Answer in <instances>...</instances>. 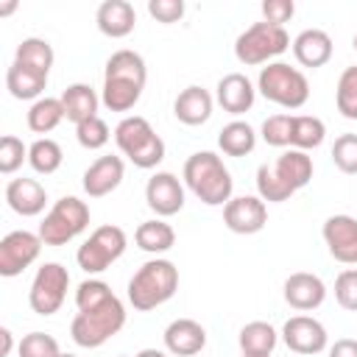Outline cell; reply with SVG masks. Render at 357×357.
I'll list each match as a JSON object with an SVG mask.
<instances>
[{
  "label": "cell",
  "instance_id": "1",
  "mask_svg": "<svg viewBox=\"0 0 357 357\" xmlns=\"http://www.w3.org/2000/svg\"><path fill=\"white\" fill-rule=\"evenodd\" d=\"M75 307L70 337L81 349H100L126 326V307L103 279H84L75 290Z\"/></svg>",
  "mask_w": 357,
  "mask_h": 357
},
{
  "label": "cell",
  "instance_id": "2",
  "mask_svg": "<svg viewBox=\"0 0 357 357\" xmlns=\"http://www.w3.org/2000/svg\"><path fill=\"white\" fill-rule=\"evenodd\" d=\"M148 81V67L145 59L137 50H114L106 59L103 67V92H100V103L109 112H131L145 89Z\"/></svg>",
  "mask_w": 357,
  "mask_h": 357
},
{
  "label": "cell",
  "instance_id": "3",
  "mask_svg": "<svg viewBox=\"0 0 357 357\" xmlns=\"http://www.w3.org/2000/svg\"><path fill=\"white\" fill-rule=\"evenodd\" d=\"M181 178L187 184V190L206 206H226L234 195V178L229 173V167L223 165V159L212 151H198L192 156H187Z\"/></svg>",
  "mask_w": 357,
  "mask_h": 357
},
{
  "label": "cell",
  "instance_id": "4",
  "mask_svg": "<svg viewBox=\"0 0 357 357\" xmlns=\"http://www.w3.org/2000/svg\"><path fill=\"white\" fill-rule=\"evenodd\" d=\"M178 290V268L165 259L153 257L137 268V273L128 279V304L137 312H151L170 301Z\"/></svg>",
  "mask_w": 357,
  "mask_h": 357
},
{
  "label": "cell",
  "instance_id": "5",
  "mask_svg": "<svg viewBox=\"0 0 357 357\" xmlns=\"http://www.w3.org/2000/svg\"><path fill=\"white\" fill-rule=\"evenodd\" d=\"M114 142H117L120 153L134 167L151 170V167H156L165 159V142H162V137L139 114H128V117H123L114 126Z\"/></svg>",
  "mask_w": 357,
  "mask_h": 357
},
{
  "label": "cell",
  "instance_id": "6",
  "mask_svg": "<svg viewBox=\"0 0 357 357\" xmlns=\"http://www.w3.org/2000/svg\"><path fill=\"white\" fill-rule=\"evenodd\" d=\"M257 92L282 109H301L310 100V81L298 67H290L287 61H271L259 70Z\"/></svg>",
  "mask_w": 357,
  "mask_h": 357
},
{
  "label": "cell",
  "instance_id": "7",
  "mask_svg": "<svg viewBox=\"0 0 357 357\" xmlns=\"http://www.w3.org/2000/svg\"><path fill=\"white\" fill-rule=\"evenodd\" d=\"M290 33L282 25H271V22H254L248 25L237 39H234V56L240 64L245 67H257V64H271L276 56H282L290 47Z\"/></svg>",
  "mask_w": 357,
  "mask_h": 357
},
{
  "label": "cell",
  "instance_id": "8",
  "mask_svg": "<svg viewBox=\"0 0 357 357\" xmlns=\"http://www.w3.org/2000/svg\"><path fill=\"white\" fill-rule=\"evenodd\" d=\"M86 226H89L86 201H81L75 195H64L47 209V215L42 218L36 234L42 237L45 245H67L81 231H86Z\"/></svg>",
  "mask_w": 357,
  "mask_h": 357
},
{
  "label": "cell",
  "instance_id": "9",
  "mask_svg": "<svg viewBox=\"0 0 357 357\" xmlns=\"http://www.w3.org/2000/svg\"><path fill=\"white\" fill-rule=\"evenodd\" d=\"M128 245V237L120 226L114 223H106V226H98L75 251V262L84 273L95 276V273H103L112 262H117L123 257Z\"/></svg>",
  "mask_w": 357,
  "mask_h": 357
},
{
  "label": "cell",
  "instance_id": "10",
  "mask_svg": "<svg viewBox=\"0 0 357 357\" xmlns=\"http://www.w3.org/2000/svg\"><path fill=\"white\" fill-rule=\"evenodd\" d=\"M70 287V273L61 262H45L36 268L31 290H28V304L36 315H56L67 298Z\"/></svg>",
  "mask_w": 357,
  "mask_h": 357
},
{
  "label": "cell",
  "instance_id": "11",
  "mask_svg": "<svg viewBox=\"0 0 357 357\" xmlns=\"http://www.w3.org/2000/svg\"><path fill=\"white\" fill-rule=\"evenodd\" d=\"M42 237L28 229H14L0 240V276L11 279L20 276L25 268H31L39 259Z\"/></svg>",
  "mask_w": 357,
  "mask_h": 357
},
{
  "label": "cell",
  "instance_id": "12",
  "mask_svg": "<svg viewBox=\"0 0 357 357\" xmlns=\"http://www.w3.org/2000/svg\"><path fill=\"white\" fill-rule=\"evenodd\" d=\"M282 340L296 354H321L329 346L326 326L312 315H293L282 326Z\"/></svg>",
  "mask_w": 357,
  "mask_h": 357
},
{
  "label": "cell",
  "instance_id": "13",
  "mask_svg": "<svg viewBox=\"0 0 357 357\" xmlns=\"http://www.w3.org/2000/svg\"><path fill=\"white\" fill-rule=\"evenodd\" d=\"M145 204L156 218H170L184 209V184L178 176L159 170L145 184Z\"/></svg>",
  "mask_w": 357,
  "mask_h": 357
},
{
  "label": "cell",
  "instance_id": "14",
  "mask_svg": "<svg viewBox=\"0 0 357 357\" xmlns=\"http://www.w3.org/2000/svg\"><path fill=\"white\" fill-rule=\"evenodd\" d=\"M223 223L234 234H257L268 223V206L259 195H237L223 206Z\"/></svg>",
  "mask_w": 357,
  "mask_h": 357
},
{
  "label": "cell",
  "instance_id": "15",
  "mask_svg": "<svg viewBox=\"0 0 357 357\" xmlns=\"http://www.w3.org/2000/svg\"><path fill=\"white\" fill-rule=\"evenodd\" d=\"M324 243L332 259L343 265H357V218L351 215H329L321 226Z\"/></svg>",
  "mask_w": 357,
  "mask_h": 357
},
{
  "label": "cell",
  "instance_id": "16",
  "mask_svg": "<svg viewBox=\"0 0 357 357\" xmlns=\"http://www.w3.org/2000/svg\"><path fill=\"white\" fill-rule=\"evenodd\" d=\"M126 178V165L120 156H98L81 176V187L89 198H103L114 192Z\"/></svg>",
  "mask_w": 357,
  "mask_h": 357
},
{
  "label": "cell",
  "instance_id": "17",
  "mask_svg": "<svg viewBox=\"0 0 357 357\" xmlns=\"http://www.w3.org/2000/svg\"><path fill=\"white\" fill-rule=\"evenodd\" d=\"M282 296L284 301L298 310V312H310V310H318L326 298V284L321 276L315 273H307V271H296L284 279V287H282Z\"/></svg>",
  "mask_w": 357,
  "mask_h": 357
},
{
  "label": "cell",
  "instance_id": "18",
  "mask_svg": "<svg viewBox=\"0 0 357 357\" xmlns=\"http://www.w3.org/2000/svg\"><path fill=\"white\" fill-rule=\"evenodd\" d=\"M165 349L176 357H195L206 346V329L192 318H176L165 326Z\"/></svg>",
  "mask_w": 357,
  "mask_h": 357
},
{
  "label": "cell",
  "instance_id": "19",
  "mask_svg": "<svg viewBox=\"0 0 357 357\" xmlns=\"http://www.w3.org/2000/svg\"><path fill=\"white\" fill-rule=\"evenodd\" d=\"M6 204L22 218H36L47 206V190L36 178H11L6 184Z\"/></svg>",
  "mask_w": 357,
  "mask_h": 357
},
{
  "label": "cell",
  "instance_id": "20",
  "mask_svg": "<svg viewBox=\"0 0 357 357\" xmlns=\"http://www.w3.org/2000/svg\"><path fill=\"white\" fill-rule=\"evenodd\" d=\"M218 103L223 106V112L229 114H245L251 106H254V98H257V86L251 84L248 75L243 73H229L218 81V92H215Z\"/></svg>",
  "mask_w": 357,
  "mask_h": 357
},
{
  "label": "cell",
  "instance_id": "21",
  "mask_svg": "<svg viewBox=\"0 0 357 357\" xmlns=\"http://www.w3.org/2000/svg\"><path fill=\"white\" fill-rule=\"evenodd\" d=\"M98 31L109 39H123L134 31L137 25V11L128 0H103L95 11Z\"/></svg>",
  "mask_w": 357,
  "mask_h": 357
},
{
  "label": "cell",
  "instance_id": "22",
  "mask_svg": "<svg viewBox=\"0 0 357 357\" xmlns=\"http://www.w3.org/2000/svg\"><path fill=\"white\" fill-rule=\"evenodd\" d=\"M293 56L301 67L318 70L332 59V36L321 28H304L296 39H293Z\"/></svg>",
  "mask_w": 357,
  "mask_h": 357
},
{
  "label": "cell",
  "instance_id": "23",
  "mask_svg": "<svg viewBox=\"0 0 357 357\" xmlns=\"http://www.w3.org/2000/svg\"><path fill=\"white\" fill-rule=\"evenodd\" d=\"M212 106H215L212 95H209L204 86L192 84V86H187V89H181V92L176 95V100H173V114H176V120L184 123V126H204V123L212 117Z\"/></svg>",
  "mask_w": 357,
  "mask_h": 357
},
{
  "label": "cell",
  "instance_id": "24",
  "mask_svg": "<svg viewBox=\"0 0 357 357\" xmlns=\"http://www.w3.org/2000/svg\"><path fill=\"white\" fill-rule=\"evenodd\" d=\"M6 89L17 100H39V98H45L42 92L47 89V75L25 67L20 61H11V67L6 70Z\"/></svg>",
  "mask_w": 357,
  "mask_h": 357
},
{
  "label": "cell",
  "instance_id": "25",
  "mask_svg": "<svg viewBox=\"0 0 357 357\" xmlns=\"http://www.w3.org/2000/svg\"><path fill=\"white\" fill-rule=\"evenodd\" d=\"M273 170L279 173V178H282L284 184H290V187L298 192L301 187H307V184L312 181V170H315V165H312V156H310L307 151L287 148L282 156H276Z\"/></svg>",
  "mask_w": 357,
  "mask_h": 357
},
{
  "label": "cell",
  "instance_id": "26",
  "mask_svg": "<svg viewBox=\"0 0 357 357\" xmlns=\"http://www.w3.org/2000/svg\"><path fill=\"white\" fill-rule=\"evenodd\" d=\"M61 106H64L67 120L75 123V126H81L84 120L98 117L100 98H98V92H95L89 84H70V86L61 92Z\"/></svg>",
  "mask_w": 357,
  "mask_h": 357
},
{
  "label": "cell",
  "instance_id": "27",
  "mask_svg": "<svg viewBox=\"0 0 357 357\" xmlns=\"http://www.w3.org/2000/svg\"><path fill=\"white\" fill-rule=\"evenodd\" d=\"M134 243L137 248L148 251V254H165L176 245V231L170 223H165V218H151V220H142L134 231Z\"/></svg>",
  "mask_w": 357,
  "mask_h": 357
},
{
  "label": "cell",
  "instance_id": "28",
  "mask_svg": "<svg viewBox=\"0 0 357 357\" xmlns=\"http://www.w3.org/2000/svg\"><path fill=\"white\" fill-rule=\"evenodd\" d=\"M218 148L226 156H245L257 148V131L245 120H231L218 134Z\"/></svg>",
  "mask_w": 357,
  "mask_h": 357
},
{
  "label": "cell",
  "instance_id": "29",
  "mask_svg": "<svg viewBox=\"0 0 357 357\" xmlns=\"http://www.w3.org/2000/svg\"><path fill=\"white\" fill-rule=\"evenodd\" d=\"M237 343L243 354H271L279 343V332L268 321H251L240 329Z\"/></svg>",
  "mask_w": 357,
  "mask_h": 357
},
{
  "label": "cell",
  "instance_id": "30",
  "mask_svg": "<svg viewBox=\"0 0 357 357\" xmlns=\"http://www.w3.org/2000/svg\"><path fill=\"white\" fill-rule=\"evenodd\" d=\"M14 61L31 67V70H39V73H50L53 61H56V53H53V45L47 39H39V36H28L17 45V53H14Z\"/></svg>",
  "mask_w": 357,
  "mask_h": 357
},
{
  "label": "cell",
  "instance_id": "31",
  "mask_svg": "<svg viewBox=\"0 0 357 357\" xmlns=\"http://www.w3.org/2000/svg\"><path fill=\"white\" fill-rule=\"evenodd\" d=\"M64 106H61V98H39L31 103L28 109V128L33 134H50L61 120H64Z\"/></svg>",
  "mask_w": 357,
  "mask_h": 357
},
{
  "label": "cell",
  "instance_id": "32",
  "mask_svg": "<svg viewBox=\"0 0 357 357\" xmlns=\"http://www.w3.org/2000/svg\"><path fill=\"white\" fill-rule=\"evenodd\" d=\"M326 139V126L315 114H293V131H290V148L312 151Z\"/></svg>",
  "mask_w": 357,
  "mask_h": 357
},
{
  "label": "cell",
  "instance_id": "33",
  "mask_svg": "<svg viewBox=\"0 0 357 357\" xmlns=\"http://www.w3.org/2000/svg\"><path fill=\"white\" fill-rule=\"evenodd\" d=\"M64 162L61 145L50 137H39L28 145V165L39 173V176H53Z\"/></svg>",
  "mask_w": 357,
  "mask_h": 357
},
{
  "label": "cell",
  "instance_id": "34",
  "mask_svg": "<svg viewBox=\"0 0 357 357\" xmlns=\"http://www.w3.org/2000/svg\"><path fill=\"white\" fill-rule=\"evenodd\" d=\"M257 195L268 204H282V201H290L296 195V190L279 178L273 165H259L257 167Z\"/></svg>",
  "mask_w": 357,
  "mask_h": 357
},
{
  "label": "cell",
  "instance_id": "35",
  "mask_svg": "<svg viewBox=\"0 0 357 357\" xmlns=\"http://www.w3.org/2000/svg\"><path fill=\"white\" fill-rule=\"evenodd\" d=\"M335 106L346 120H357V64L340 73L335 86Z\"/></svg>",
  "mask_w": 357,
  "mask_h": 357
},
{
  "label": "cell",
  "instance_id": "36",
  "mask_svg": "<svg viewBox=\"0 0 357 357\" xmlns=\"http://www.w3.org/2000/svg\"><path fill=\"white\" fill-rule=\"evenodd\" d=\"M290 131H293V114H271L265 117L259 137L265 139V145L290 148Z\"/></svg>",
  "mask_w": 357,
  "mask_h": 357
},
{
  "label": "cell",
  "instance_id": "37",
  "mask_svg": "<svg viewBox=\"0 0 357 357\" xmlns=\"http://www.w3.org/2000/svg\"><path fill=\"white\" fill-rule=\"evenodd\" d=\"M22 162H28V145L14 137V134H6L0 139V173L3 176H11L22 167Z\"/></svg>",
  "mask_w": 357,
  "mask_h": 357
},
{
  "label": "cell",
  "instance_id": "38",
  "mask_svg": "<svg viewBox=\"0 0 357 357\" xmlns=\"http://www.w3.org/2000/svg\"><path fill=\"white\" fill-rule=\"evenodd\" d=\"M17 354L20 357H59L61 349H59V340L47 332H28L17 346Z\"/></svg>",
  "mask_w": 357,
  "mask_h": 357
},
{
  "label": "cell",
  "instance_id": "39",
  "mask_svg": "<svg viewBox=\"0 0 357 357\" xmlns=\"http://www.w3.org/2000/svg\"><path fill=\"white\" fill-rule=\"evenodd\" d=\"M109 137H112V131H109V126H106L103 117H89V120H84L81 126H75V139H78V145L86 148V151L103 148V145L109 142Z\"/></svg>",
  "mask_w": 357,
  "mask_h": 357
},
{
  "label": "cell",
  "instance_id": "40",
  "mask_svg": "<svg viewBox=\"0 0 357 357\" xmlns=\"http://www.w3.org/2000/svg\"><path fill=\"white\" fill-rule=\"evenodd\" d=\"M332 162L340 173L357 176V134H340L332 145Z\"/></svg>",
  "mask_w": 357,
  "mask_h": 357
},
{
  "label": "cell",
  "instance_id": "41",
  "mask_svg": "<svg viewBox=\"0 0 357 357\" xmlns=\"http://www.w3.org/2000/svg\"><path fill=\"white\" fill-rule=\"evenodd\" d=\"M335 298L343 310L357 312V268H346L335 279Z\"/></svg>",
  "mask_w": 357,
  "mask_h": 357
},
{
  "label": "cell",
  "instance_id": "42",
  "mask_svg": "<svg viewBox=\"0 0 357 357\" xmlns=\"http://www.w3.org/2000/svg\"><path fill=\"white\" fill-rule=\"evenodd\" d=\"M148 14L162 25L178 22L184 17V0H148Z\"/></svg>",
  "mask_w": 357,
  "mask_h": 357
},
{
  "label": "cell",
  "instance_id": "43",
  "mask_svg": "<svg viewBox=\"0 0 357 357\" xmlns=\"http://www.w3.org/2000/svg\"><path fill=\"white\" fill-rule=\"evenodd\" d=\"M293 14H296V3L293 0H262V17L271 25H282L284 28V22H290Z\"/></svg>",
  "mask_w": 357,
  "mask_h": 357
},
{
  "label": "cell",
  "instance_id": "44",
  "mask_svg": "<svg viewBox=\"0 0 357 357\" xmlns=\"http://www.w3.org/2000/svg\"><path fill=\"white\" fill-rule=\"evenodd\" d=\"M329 357H357V340L340 337L329 346Z\"/></svg>",
  "mask_w": 357,
  "mask_h": 357
},
{
  "label": "cell",
  "instance_id": "45",
  "mask_svg": "<svg viewBox=\"0 0 357 357\" xmlns=\"http://www.w3.org/2000/svg\"><path fill=\"white\" fill-rule=\"evenodd\" d=\"M0 337H3V351H0V354H3V357H8V351H11V346H14L11 329H8V326H3V329H0Z\"/></svg>",
  "mask_w": 357,
  "mask_h": 357
},
{
  "label": "cell",
  "instance_id": "46",
  "mask_svg": "<svg viewBox=\"0 0 357 357\" xmlns=\"http://www.w3.org/2000/svg\"><path fill=\"white\" fill-rule=\"evenodd\" d=\"M134 357H167L162 349H142V351H137Z\"/></svg>",
  "mask_w": 357,
  "mask_h": 357
},
{
  "label": "cell",
  "instance_id": "47",
  "mask_svg": "<svg viewBox=\"0 0 357 357\" xmlns=\"http://www.w3.org/2000/svg\"><path fill=\"white\" fill-rule=\"evenodd\" d=\"M14 8H17V3H14V0H11V3H3V6H0V14H11Z\"/></svg>",
  "mask_w": 357,
  "mask_h": 357
},
{
  "label": "cell",
  "instance_id": "48",
  "mask_svg": "<svg viewBox=\"0 0 357 357\" xmlns=\"http://www.w3.org/2000/svg\"><path fill=\"white\" fill-rule=\"evenodd\" d=\"M351 47H354V53H357V33H354V39H351Z\"/></svg>",
  "mask_w": 357,
  "mask_h": 357
},
{
  "label": "cell",
  "instance_id": "49",
  "mask_svg": "<svg viewBox=\"0 0 357 357\" xmlns=\"http://www.w3.org/2000/svg\"><path fill=\"white\" fill-rule=\"evenodd\" d=\"M243 357H271V354H243Z\"/></svg>",
  "mask_w": 357,
  "mask_h": 357
},
{
  "label": "cell",
  "instance_id": "50",
  "mask_svg": "<svg viewBox=\"0 0 357 357\" xmlns=\"http://www.w3.org/2000/svg\"><path fill=\"white\" fill-rule=\"evenodd\" d=\"M59 357H78V354H70V351H61Z\"/></svg>",
  "mask_w": 357,
  "mask_h": 357
},
{
  "label": "cell",
  "instance_id": "51",
  "mask_svg": "<svg viewBox=\"0 0 357 357\" xmlns=\"http://www.w3.org/2000/svg\"><path fill=\"white\" fill-rule=\"evenodd\" d=\"M117 357H128V354H117Z\"/></svg>",
  "mask_w": 357,
  "mask_h": 357
}]
</instances>
